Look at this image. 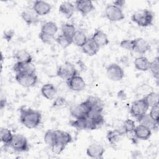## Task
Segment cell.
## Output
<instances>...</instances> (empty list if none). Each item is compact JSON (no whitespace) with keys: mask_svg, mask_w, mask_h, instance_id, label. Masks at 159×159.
I'll use <instances>...</instances> for the list:
<instances>
[{"mask_svg":"<svg viewBox=\"0 0 159 159\" xmlns=\"http://www.w3.org/2000/svg\"><path fill=\"white\" fill-rule=\"evenodd\" d=\"M57 31H58V27L57 24L52 21H48L44 23L42 25L40 32L52 35V36H55Z\"/></svg>","mask_w":159,"mask_h":159,"instance_id":"f1b7e54d","label":"cell"},{"mask_svg":"<svg viewBox=\"0 0 159 159\" xmlns=\"http://www.w3.org/2000/svg\"><path fill=\"white\" fill-rule=\"evenodd\" d=\"M119 45L121 48L129 50L132 51L134 48V40H130V39H125L122 40L120 43Z\"/></svg>","mask_w":159,"mask_h":159,"instance_id":"f35d334b","label":"cell"},{"mask_svg":"<svg viewBox=\"0 0 159 159\" xmlns=\"http://www.w3.org/2000/svg\"><path fill=\"white\" fill-rule=\"evenodd\" d=\"M87 40L88 38L86 34L81 30H76L72 37L73 43L81 48L86 43Z\"/></svg>","mask_w":159,"mask_h":159,"instance_id":"4316f807","label":"cell"},{"mask_svg":"<svg viewBox=\"0 0 159 159\" xmlns=\"http://www.w3.org/2000/svg\"><path fill=\"white\" fill-rule=\"evenodd\" d=\"M70 125L78 130H95V126L91 120L88 117L75 119L70 121Z\"/></svg>","mask_w":159,"mask_h":159,"instance_id":"30bf717a","label":"cell"},{"mask_svg":"<svg viewBox=\"0 0 159 159\" xmlns=\"http://www.w3.org/2000/svg\"><path fill=\"white\" fill-rule=\"evenodd\" d=\"M75 7L83 16H86L95 9V7L92 1L89 0L76 1H75Z\"/></svg>","mask_w":159,"mask_h":159,"instance_id":"5bb4252c","label":"cell"},{"mask_svg":"<svg viewBox=\"0 0 159 159\" xmlns=\"http://www.w3.org/2000/svg\"><path fill=\"white\" fill-rule=\"evenodd\" d=\"M131 19L133 22L140 27H148L152 24L153 15L148 9H140L133 14Z\"/></svg>","mask_w":159,"mask_h":159,"instance_id":"7a4b0ae2","label":"cell"},{"mask_svg":"<svg viewBox=\"0 0 159 159\" xmlns=\"http://www.w3.org/2000/svg\"><path fill=\"white\" fill-rule=\"evenodd\" d=\"M12 70L16 72V73H35V66L32 62L25 63L17 61L14 64Z\"/></svg>","mask_w":159,"mask_h":159,"instance_id":"2e32d148","label":"cell"},{"mask_svg":"<svg viewBox=\"0 0 159 159\" xmlns=\"http://www.w3.org/2000/svg\"><path fill=\"white\" fill-rule=\"evenodd\" d=\"M39 37L42 42L46 44H51L54 40H55V36H52L42 32L39 34Z\"/></svg>","mask_w":159,"mask_h":159,"instance_id":"74e56055","label":"cell"},{"mask_svg":"<svg viewBox=\"0 0 159 159\" xmlns=\"http://www.w3.org/2000/svg\"><path fill=\"white\" fill-rule=\"evenodd\" d=\"M14 135L11 131L5 127H2L0 130V139L1 141L5 145V146H9Z\"/></svg>","mask_w":159,"mask_h":159,"instance_id":"4dcf8cb0","label":"cell"},{"mask_svg":"<svg viewBox=\"0 0 159 159\" xmlns=\"http://www.w3.org/2000/svg\"><path fill=\"white\" fill-rule=\"evenodd\" d=\"M14 35V31L12 29L6 30L4 32L3 38L7 42H10Z\"/></svg>","mask_w":159,"mask_h":159,"instance_id":"7bdbcfd3","label":"cell"},{"mask_svg":"<svg viewBox=\"0 0 159 159\" xmlns=\"http://www.w3.org/2000/svg\"><path fill=\"white\" fill-rule=\"evenodd\" d=\"M15 79L20 86L25 88L34 86L38 81V78L35 73H16Z\"/></svg>","mask_w":159,"mask_h":159,"instance_id":"277c9868","label":"cell"},{"mask_svg":"<svg viewBox=\"0 0 159 159\" xmlns=\"http://www.w3.org/2000/svg\"><path fill=\"white\" fill-rule=\"evenodd\" d=\"M148 70H150L154 78L158 80L159 77V60L158 57L154 58L153 61H150Z\"/></svg>","mask_w":159,"mask_h":159,"instance_id":"e575fe53","label":"cell"},{"mask_svg":"<svg viewBox=\"0 0 159 159\" xmlns=\"http://www.w3.org/2000/svg\"><path fill=\"white\" fill-rule=\"evenodd\" d=\"M132 157L134 158H142V153L139 151V150H135L132 152L131 153Z\"/></svg>","mask_w":159,"mask_h":159,"instance_id":"f6af8a7d","label":"cell"},{"mask_svg":"<svg viewBox=\"0 0 159 159\" xmlns=\"http://www.w3.org/2000/svg\"><path fill=\"white\" fill-rule=\"evenodd\" d=\"M57 92L56 87L52 83H46L41 88L42 95L46 99H53Z\"/></svg>","mask_w":159,"mask_h":159,"instance_id":"cb8c5ba5","label":"cell"},{"mask_svg":"<svg viewBox=\"0 0 159 159\" xmlns=\"http://www.w3.org/2000/svg\"><path fill=\"white\" fill-rule=\"evenodd\" d=\"M77 75V70L75 65L70 61H65L57 69V75L61 79L68 80Z\"/></svg>","mask_w":159,"mask_h":159,"instance_id":"5b68a950","label":"cell"},{"mask_svg":"<svg viewBox=\"0 0 159 159\" xmlns=\"http://www.w3.org/2000/svg\"><path fill=\"white\" fill-rule=\"evenodd\" d=\"M117 97L122 99V100H125L126 98H127V96H126V94L125 93L124 91V90H120V91L118 92L117 93Z\"/></svg>","mask_w":159,"mask_h":159,"instance_id":"7dc6e473","label":"cell"},{"mask_svg":"<svg viewBox=\"0 0 159 159\" xmlns=\"http://www.w3.org/2000/svg\"><path fill=\"white\" fill-rule=\"evenodd\" d=\"M91 107V111L102 112L104 104L101 99L94 96H89L86 99ZM90 111V112H91Z\"/></svg>","mask_w":159,"mask_h":159,"instance_id":"7402d4cb","label":"cell"},{"mask_svg":"<svg viewBox=\"0 0 159 159\" xmlns=\"http://www.w3.org/2000/svg\"><path fill=\"white\" fill-rule=\"evenodd\" d=\"M106 17L111 22H118L125 18L122 9L114 4L107 5L104 10Z\"/></svg>","mask_w":159,"mask_h":159,"instance_id":"ba28073f","label":"cell"},{"mask_svg":"<svg viewBox=\"0 0 159 159\" xmlns=\"http://www.w3.org/2000/svg\"><path fill=\"white\" fill-rule=\"evenodd\" d=\"M66 104V99L61 96L57 97L53 101L52 104V106L53 107H61Z\"/></svg>","mask_w":159,"mask_h":159,"instance_id":"b9f144b4","label":"cell"},{"mask_svg":"<svg viewBox=\"0 0 159 159\" xmlns=\"http://www.w3.org/2000/svg\"><path fill=\"white\" fill-rule=\"evenodd\" d=\"M125 1H123V0H117V1H114V3L113 4L115 5L116 6L119 7L121 9V7L125 4Z\"/></svg>","mask_w":159,"mask_h":159,"instance_id":"bcb514c9","label":"cell"},{"mask_svg":"<svg viewBox=\"0 0 159 159\" xmlns=\"http://www.w3.org/2000/svg\"><path fill=\"white\" fill-rule=\"evenodd\" d=\"M86 155L93 158H102L105 152L104 148L99 143H91L86 148Z\"/></svg>","mask_w":159,"mask_h":159,"instance_id":"4fadbf2b","label":"cell"},{"mask_svg":"<svg viewBox=\"0 0 159 159\" xmlns=\"http://www.w3.org/2000/svg\"><path fill=\"white\" fill-rule=\"evenodd\" d=\"M55 132L57 134V142L67 145L72 142V137L68 132L61 130H56Z\"/></svg>","mask_w":159,"mask_h":159,"instance_id":"83f0119b","label":"cell"},{"mask_svg":"<svg viewBox=\"0 0 159 159\" xmlns=\"http://www.w3.org/2000/svg\"><path fill=\"white\" fill-rule=\"evenodd\" d=\"M32 8L39 16H43L50 12L52 6L46 1H35L34 2Z\"/></svg>","mask_w":159,"mask_h":159,"instance_id":"9a60e30c","label":"cell"},{"mask_svg":"<svg viewBox=\"0 0 159 159\" xmlns=\"http://www.w3.org/2000/svg\"><path fill=\"white\" fill-rule=\"evenodd\" d=\"M61 30L63 35L70 39H72L76 31L75 25L69 23L63 24L61 27Z\"/></svg>","mask_w":159,"mask_h":159,"instance_id":"836d02e7","label":"cell"},{"mask_svg":"<svg viewBox=\"0 0 159 159\" xmlns=\"http://www.w3.org/2000/svg\"><path fill=\"white\" fill-rule=\"evenodd\" d=\"M158 114H159L158 105H157L151 107V109L149 112V115L153 120H155L157 122H158V115H159Z\"/></svg>","mask_w":159,"mask_h":159,"instance_id":"60d3db41","label":"cell"},{"mask_svg":"<svg viewBox=\"0 0 159 159\" xmlns=\"http://www.w3.org/2000/svg\"><path fill=\"white\" fill-rule=\"evenodd\" d=\"M124 134V133L120 131V130L115 129L113 130L108 131L106 135V138L111 144L114 145L119 141V140L121 138V136L123 135Z\"/></svg>","mask_w":159,"mask_h":159,"instance_id":"f546056e","label":"cell"},{"mask_svg":"<svg viewBox=\"0 0 159 159\" xmlns=\"http://www.w3.org/2000/svg\"><path fill=\"white\" fill-rule=\"evenodd\" d=\"M91 39L99 48L106 46L109 43V40L106 34L100 29L96 30Z\"/></svg>","mask_w":159,"mask_h":159,"instance_id":"d6986e66","label":"cell"},{"mask_svg":"<svg viewBox=\"0 0 159 159\" xmlns=\"http://www.w3.org/2000/svg\"><path fill=\"white\" fill-rule=\"evenodd\" d=\"M143 98L145 99L148 107H152L158 105L159 95L156 92L151 91L147 95H145Z\"/></svg>","mask_w":159,"mask_h":159,"instance_id":"1f68e13d","label":"cell"},{"mask_svg":"<svg viewBox=\"0 0 159 159\" xmlns=\"http://www.w3.org/2000/svg\"><path fill=\"white\" fill-rule=\"evenodd\" d=\"M137 120V122L139 123V124L147 127V128L150 129L151 130L158 129V122L153 120L150 117L149 114L146 113Z\"/></svg>","mask_w":159,"mask_h":159,"instance_id":"44dd1931","label":"cell"},{"mask_svg":"<svg viewBox=\"0 0 159 159\" xmlns=\"http://www.w3.org/2000/svg\"><path fill=\"white\" fill-rule=\"evenodd\" d=\"M14 58L18 62L30 63L32 61V57L30 53L25 49L17 50L13 55Z\"/></svg>","mask_w":159,"mask_h":159,"instance_id":"d4e9b609","label":"cell"},{"mask_svg":"<svg viewBox=\"0 0 159 159\" xmlns=\"http://www.w3.org/2000/svg\"><path fill=\"white\" fill-rule=\"evenodd\" d=\"M82 52L88 56H93L97 54L99 50V47L91 38H88L86 43L81 47Z\"/></svg>","mask_w":159,"mask_h":159,"instance_id":"ffe728a7","label":"cell"},{"mask_svg":"<svg viewBox=\"0 0 159 159\" xmlns=\"http://www.w3.org/2000/svg\"><path fill=\"white\" fill-rule=\"evenodd\" d=\"M55 41L58 43V44L61 46L62 48H67L69 47L71 43H73L72 39L68 38L62 34L58 35L57 38H55Z\"/></svg>","mask_w":159,"mask_h":159,"instance_id":"d590c367","label":"cell"},{"mask_svg":"<svg viewBox=\"0 0 159 159\" xmlns=\"http://www.w3.org/2000/svg\"><path fill=\"white\" fill-rule=\"evenodd\" d=\"M66 84L71 90L75 91H83L86 86L83 78L78 75L66 80Z\"/></svg>","mask_w":159,"mask_h":159,"instance_id":"8fae6325","label":"cell"},{"mask_svg":"<svg viewBox=\"0 0 159 159\" xmlns=\"http://www.w3.org/2000/svg\"><path fill=\"white\" fill-rule=\"evenodd\" d=\"M107 77L112 81H119L124 77V71L122 67L117 63H111L106 68Z\"/></svg>","mask_w":159,"mask_h":159,"instance_id":"9c48e42d","label":"cell"},{"mask_svg":"<svg viewBox=\"0 0 159 159\" xmlns=\"http://www.w3.org/2000/svg\"><path fill=\"white\" fill-rule=\"evenodd\" d=\"M7 103V101L6 99H1V102H0V105H1V109H3L4 107L6 106Z\"/></svg>","mask_w":159,"mask_h":159,"instance_id":"c3c4849f","label":"cell"},{"mask_svg":"<svg viewBox=\"0 0 159 159\" xmlns=\"http://www.w3.org/2000/svg\"><path fill=\"white\" fill-rule=\"evenodd\" d=\"M66 145L60 143L59 142H57L53 146L51 147L52 152L55 155H60L65 148Z\"/></svg>","mask_w":159,"mask_h":159,"instance_id":"ab89813d","label":"cell"},{"mask_svg":"<svg viewBox=\"0 0 159 159\" xmlns=\"http://www.w3.org/2000/svg\"><path fill=\"white\" fill-rule=\"evenodd\" d=\"M150 49L149 43L142 37L134 39V48L133 50L139 54H145Z\"/></svg>","mask_w":159,"mask_h":159,"instance_id":"e0dca14e","label":"cell"},{"mask_svg":"<svg viewBox=\"0 0 159 159\" xmlns=\"http://www.w3.org/2000/svg\"><path fill=\"white\" fill-rule=\"evenodd\" d=\"M135 127V122H134V120H133L132 119H127L123 122L122 128H123V130H124L125 134L133 132Z\"/></svg>","mask_w":159,"mask_h":159,"instance_id":"8d00e7d4","label":"cell"},{"mask_svg":"<svg viewBox=\"0 0 159 159\" xmlns=\"http://www.w3.org/2000/svg\"><path fill=\"white\" fill-rule=\"evenodd\" d=\"M14 150L18 152H27L29 150V145L27 138L22 134H15L9 145Z\"/></svg>","mask_w":159,"mask_h":159,"instance_id":"8992f818","label":"cell"},{"mask_svg":"<svg viewBox=\"0 0 159 159\" xmlns=\"http://www.w3.org/2000/svg\"><path fill=\"white\" fill-rule=\"evenodd\" d=\"M133 133L137 139L141 140H147L151 137L152 130L145 126L139 124L135 126Z\"/></svg>","mask_w":159,"mask_h":159,"instance_id":"ac0fdd59","label":"cell"},{"mask_svg":"<svg viewBox=\"0 0 159 159\" xmlns=\"http://www.w3.org/2000/svg\"><path fill=\"white\" fill-rule=\"evenodd\" d=\"M20 123L28 129H34L39 125L42 120L41 112L32 108H27L24 106L20 108Z\"/></svg>","mask_w":159,"mask_h":159,"instance_id":"6da1fadb","label":"cell"},{"mask_svg":"<svg viewBox=\"0 0 159 159\" xmlns=\"http://www.w3.org/2000/svg\"><path fill=\"white\" fill-rule=\"evenodd\" d=\"M75 7L73 3L70 1H64L59 6V12L63 14L66 18L70 19L74 14Z\"/></svg>","mask_w":159,"mask_h":159,"instance_id":"603a6c76","label":"cell"},{"mask_svg":"<svg viewBox=\"0 0 159 159\" xmlns=\"http://www.w3.org/2000/svg\"><path fill=\"white\" fill-rule=\"evenodd\" d=\"M91 111V107L86 100L84 101L73 106L70 109V114L75 119L88 117Z\"/></svg>","mask_w":159,"mask_h":159,"instance_id":"3957f363","label":"cell"},{"mask_svg":"<svg viewBox=\"0 0 159 159\" xmlns=\"http://www.w3.org/2000/svg\"><path fill=\"white\" fill-rule=\"evenodd\" d=\"M22 20L27 25H36L39 22V16L34 11L33 8L28 7L24 10L20 14Z\"/></svg>","mask_w":159,"mask_h":159,"instance_id":"7c38bea8","label":"cell"},{"mask_svg":"<svg viewBox=\"0 0 159 159\" xmlns=\"http://www.w3.org/2000/svg\"><path fill=\"white\" fill-rule=\"evenodd\" d=\"M43 140L45 143L50 146H53L55 143L57 142V134L55 130H48L45 133Z\"/></svg>","mask_w":159,"mask_h":159,"instance_id":"d6a6232c","label":"cell"},{"mask_svg":"<svg viewBox=\"0 0 159 159\" xmlns=\"http://www.w3.org/2000/svg\"><path fill=\"white\" fill-rule=\"evenodd\" d=\"M148 108L149 107L147 104L145 99L143 98L140 99L132 102L130 113L132 117L138 119L147 113Z\"/></svg>","mask_w":159,"mask_h":159,"instance_id":"52a82bcc","label":"cell"},{"mask_svg":"<svg viewBox=\"0 0 159 159\" xmlns=\"http://www.w3.org/2000/svg\"><path fill=\"white\" fill-rule=\"evenodd\" d=\"M150 61L148 58L144 56L136 58L134 60V66L139 71H146L148 70Z\"/></svg>","mask_w":159,"mask_h":159,"instance_id":"484cf974","label":"cell"},{"mask_svg":"<svg viewBox=\"0 0 159 159\" xmlns=\"http://www.w3.org/2000/svg\"><path fill=\"white\" fill-rule=\"evenodd\" d=\"M150 88V86H147V85H145V86H144V89H146V93L148 94V93H149L150 92H151V91H148V89H149ZM143 86H142H142H139V89H137V91H139V93H140L142 95H143V94H144V96H145V94H144V92H143Z\"/></svg>","mask_w":159,"mask_h":159,"instance_id":"ee69618b","label":"cell"}]
</instances>
